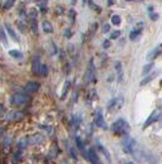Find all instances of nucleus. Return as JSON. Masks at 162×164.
<instances>
[{
  "instance_id": "nucleus-1",
  "label": "nucleus",
  "mask_w": 162,
  "mask_h": 164,
  "mask_svg": "<svg viewBox=\"0 0 162 164\" xmlns=\"http://www.w3.org/2000/svg\"><path fill=\"white\" fill-rule=\"evenodd\" d=\"M133 156L135 157L137 160L141 162V163H149V164H154L157 162V158L145 151H134Z\"/></svg>"
},
{
  "instance_id": "nucleus-2",
  "label": "nucleus",
  "mask_w": 162,
  "mask_h": 164,
  "mask_svg": "<svg viewBox=\"0 0 162 164\" xmlns=\"http://www.w3.org/2000/svg\"><path fill=\"white\" fill-rule=\"evenodd\" d=\"M111 130L113 131L115 134H118V135H123V134H125L127 131L129 130V124L124 120V119H117L113 124H112V126H111Z\"/></svg>"
},
{
  "instance_id": "nucleus-3",
  "label": "nucleus",
  "mask_w": 162,
  "mask_h": 164,
  "mask_svg": "<svg viewBox=\"0 0 162 164\" xmlns=\"http://www.w3.org/2000/svg\"><path fill=\"white\" fill-rule=\"evenodd\" d=\"M122 146H123V151L128 154H133L134 151H135V147H137V142L134 139L129 137V136H125L122 141Z\"/></svg>"
},
{
  "instance_id": "nucleus-4",
  "label": "nucleus",
  "mask_w": 162,
  "mask_h": 164,
  "mask_svg": "<svg viewBox=\"0 0 162 164\" xmlns=\"http://www.w3.org/2000/svg\"><path fill=\"white\" fill-rule=\"evenodd\" d=\"M28 101H29L28 95L24 94V93H21V92L12 94V97L10 98V102H11V104H14V105H23V104H26Z\"/></svg>"
},
{
  "instance_id": "nucleus-5",
  "label": "nucleus",
  "mask_w": 162,
  "mask_h": 164,
  "mask_svg": "<svg viewBox=\"0 0 162 164\" xmlns=\"http://www.w3.org/2000/svg\"><path fill=\"white\" fill-rule=\"evenodd\" d=\"M84 81L87 83L89 82H95V65H94V60L91 59L90 62H89V68L85 72V76H84Z\"/></svg>"
},
{
  "instance_id": "nucleus-6",
  "label": "nucleus",
  "mask_w": 162,
  "mask_h": 164,
  "mask_svg": "<svg viewBox=\"0 0 162 164\" xmlns=\"http://www.w3.org/2000/svg\"><path fill=\"white\" fill-rule=\"evenodd\" d=\"M123 105V97H116V98H112V99L107 103V109L109 110H118L121 109Z\"/></svg>"
},
{
  "instance_id": "nucleus-7",
  "label": "nucleus",
  "mask_w": 162,
  "mask_h": 164,
  "mask_svg": "<svg viewBox=\"0 0 162 164\" xmlns=\"http://www.w3.org/2000/svg\"><path fill=\"white\" fill-rule=\"evenodd\" d=\"M44 141V136L42 134H34V135H30L27 137V142L28 145L30 146H36V145H39Z\"/></svg>"
},
{
  "instance_id": "nucleus-8",
  "label": "nucleus",
  "mask_w": 162,
  "mask_h": 164,
  "mask_svg": "<svg viewBox=\"0 0 162 164\" xmlns=\"http://www.w3.org/2000/svg\"><path fill=\"white\" fill-rule=\"evenodd\" d=\"M22 118H23V113H21V112H15V110L8 112L6 115H5V119L9 120V121H17V120H21Z\"/></svg>"
},
{
  "instance_id": "nucleus-9",
  "label": "nucleus",
  "mask_w": 162,
  "mask_h": 164,
  "mask_svg": "<svg viewBox=\"0 0 162 164\" xmlns=\"http://www.w3.org/2000/svg\"><path fill=\"white\" fill-rule=\"evenodd\" d=\"M160 110H154L151 114H150V116L146 119V121L144 122V129H146V127H149L150 125H152L156 120H158V118H160Z\"/></svg>"
},
{
  "instance_id": "nucleus-10",
  "label": "nucleus",
  "mask_w": 162,
  "mask_h": 164,
  "mask_svg": "<svg viewBox=\"0 0 162 164\" xmlns=\"http://www.w3.org/2000/svg\"><path fill=\"white\" fill-rule=\"evenodd\" d=\"M39 88H40V85H39L38 82H36V81H30V82H28V83L26 85L24 91H26L27 93H36V92L39 91Z\"/></svg>"
},
{
  "instance_id": "nucleus-11",
  "label": "nucleus",
  "mask_w": 162,
  "mask_h": 164,
  "mask_svg": "<svg viewBox=\"0 0 162 164\" xmlns=\"http://www.w3.org/2000/svg\"><path fill=\"white\" fill-rule=\"evenodd\" d=\"M40 69H42V64H40V59L38 56H34L32 59V71L36 75H40Z\"/></svg>"
},
{
  "instance_id": "nucleus-12",
  "label": "nucleus",
  "mask_w": 162,
  "mask_h": 164,
  "mask_svg": "<svg viewBox=\"0 0 162 164\" xmlns=\"http://www.w3.org/2000/svg\"><path fill=\"white\" fill-rule=\"evenodd\" d=\"M95 125L98 126V127H101L103 130H106L107 129V125L104 121V118H103V114H101L100 110L96 113V115H95Z\"/></svg>"
},
{
  "instance_id": "nucleus-13",
  "label": "nucleus",
  "mask_w": 162,
  "mask_h": 164,
  "mask_svg": "<svg viewBox=\"0 0 162 164\" xmlns=\"http://www.w3.org/2000/svg\"><path fill=\"white\" fill-rule=\"evenodd\" d=\"M115 68H116L118 82H123V81H124V71H123V68H122L121 61H116V62H115Z\"/></svg>"
},
{
  "instance_id": "nucleus-14",
  "label": "nucleus",
  "mask_w": 162,
  "mask_h": 164,
  "mask_svg": "<svg viewBox=\"0 0 162 164\" xmlns=\"http://www.w3.org/2000/svg\"><path fill=\"white\" fill-rule=\"evenodd\" d=\"M161 54H162V44H158L156 48H154V49L149 53L148 59H149V60H155V59L158 58Z\"/></svg>"
},
{
  "instance_id": "nucleus-15",
  "label": "nucleus",
  "mask_w": 162,
  "mask_h": 164,
  "mask_svg": "<svg viewBox=\"0 0 162 164\" xmlns=\"http://www.w3.org/2000/svg\"><path fill=\"white\" fill-rule=\"evenodd\" d=\"M88 159L90 160L91 164H100V159H99V157H98V154H96L94 148H89V151H88Z\"/></svg>"
},
{
  "instance_id": "nucleus-16",
  "label": "nucleus",
  "mask_w": 162,
  "mask_h": 164,
  "mask_svg": "<svg viewBox=\"0 0 162 164\" xmlns=\"http://www.w3.org/2000/svg\"><path fill=\"white\" fill-rule=\"evenodd\" d=\"M76 145H77L78 151L82 153V156L84 158H88V153L85 152V147H84V143H83V141H82L81 137H76Z\"/></svg>"
},
{
  "instance_id": "nucleus-17",
  "label": "nucleus",
  "mask_w": 162,
  "mask_h": 164,
  "mask_svg": "<svg viewBox=\"0 0 162 164\" xmlns=\"http://www.w3.org/2000/svg\"><path fill=\"white\" fill-rule=\"evenodd\" d=\"M5 26V28H6V31H8V33H9V36L15 41V42H18L20 39H18V37H17V35H16V32L12 29V27L10 26V23H5L4 25Z\"/></svg>"
},
{
  "instance_id": "nucleus-18",
  "label": "nucleus",
  "mask_w": 162,
  "mask_h": 164,
  "mask_svg": "<svg viewBox=\"0 0 162 164\" xmlns=\"http://www.w3.org/2000/svg\"><path fill=\"white\" fill-rule=\"evenodd\" d=\"M96 147H98L99 152H101V153H103V154L105 156V158L107 159V162H109V163H111V156H110L109 151H107V149H106V148H105V147H104V146H103L101 143H99V142L96 143Z\"/></svg>"
},
{
  "instance_id": "nucleus-19",
  "label": "nucleus",
  "mask_w": 162,
  "mask_h": 164,
  "mask_svg": "<svg viewBox=\"0 0 162 164\" xmlns=\"http://www.w3.org/2000/svg\"><path fill=\"white\" fill-rule=\"evenodd\" d=\"M70 88H71V81L66 80V81H65V83H63V89H62V93H61V99H65V98H66Z\"/></svg>"
},
{
  "instance_id": "nucleus-20",
  "label": "nucleus",
  "mask_w": 162,
  "mask_h": 164,
  "mask_svg": "<svg viewBox=\"0 0 162 164\" xmlns=\"http://www.w3.org/2000/svg\"><path fill=\"white\" fill-rule=\"evenodd\" d=\"M43 29H44V32L45 33H52L54 32V27H52V25H51V22H49V21H43Z\"/></svg>"
},
{
  "instance_id": "nucleus-21",
  "label": "nucleus",
  "mask_w": 162,
  "mask_h": 164,
  "mask_svg": "<svg viewBox=\"0 0 162 164\" xmlns=\"http://www.w3.org/2000/svg\"><path fill=\"white\" fill-rule=\"evenodd\" d=\"M29 26H30V29L33 32L34 35L38 33V22H37V18H29Z\"/></svg>"
},
{
  "instance_id": "nucleus-22",
  "label": "nucleus",
  "mask_w": 162,
  "mask_h": 164,
  "mask_svg": "<svg viewBox=\"0 0 162 164\" xmlns=\"http://www.w3.org/2000/svg\"><path fill=\"white\" fill-rule=\"evenodd\" d=\"M157 75H158V71H157V72H152L151 75H149V76H146L145 79H143V80H141V82H140V85H141V86H144V85L149 83V82H150V81H151L154 77H156Z\"/></svg>"
},
{
  "instance_id": "nucleus-23",
  "label": "nucleus",
  "mask_w": 162,
  "mask_h": 164,
  "mask_svg": "<svg viewBox=\"0 0 162 164\" xmlns=\"http://www.w3.org/2000/svg\"><path fill=\"white\" fill-rule=\"evenodd\" d=\"M140 32H141V29H138V28L133 29V31L131 32V35H129V39H131V41H135V39L140 36Z\"/></svg>"
},
{
  "instance_id": "nucleus-24",
  "label": "nucleus",
  "mask_w": 162,
  "mask_h": 164,
  "mask_svg": "<svg viewBox=\"0 0 162 164\" xmlns=\"http://www.w3.org/2000/svg\"><path fill=\"white\" fill-rule=\"evenodd\" d=\"M9 54H10V56H12V58H15V59H21L23 55H22V53L20 52V50H16V49H14V50H10L9 52Z\"/></svg>"
},
{
  "instance_id": "nucleus-25",
  "label": "nucleus",
  "mask_w": 162,
  "mask_h": 164,
  "mask_svg": "<svg viewBox=\"0 0 162 164\" xmlns=\"http://www.w3.org/2000/svg\"><path fill=\"white\" fill-rule=\"evenodd\" d=\"M152 68H154V64H152V62H149V64H146L145 66L143 68V75L145 76L146 74H149V72L152 70Z\"/></svg>"
},
{
  "instance_id": "nucleus-26",
  "label": "nucleus",
  "mask_w": 162,
  "mask_h": 164,
  "mask_svg": "<svg viewBox=\"0 0 162 164\" xmlns=\"http://www.w3.org/2000/svg\"><path fill=\"white\" fill-rule=\"evenodd\" d=\"M21 158H22V151L21 149H18L15 154H14V157H12V160H14V163L16 164V163H18L20 160H21Z\"/></svg>"
},
{
  "instance_id": "nucleus-27",
  "label": "nucleus",
  "mask_w": 162,
  "mask_h": 164,
  "mask_svg": "<svg viewBox=\"0 0 162 164\" xmlns=\"http://www.w3.org/2000/svg\"><path fill=\"white\" fill-rule=\"evenodd\" d=\"M15 2H16V0H6V2L4 3V5H3V9H4V10H9L10 8L14 6Z\"/></svg>"
},
{
  "instance_id": "nucleus-28",
  "label": "nucleus",
  "mask_w": 162,
  "mask_h": 164,
  "mask_svg": "<svg viewBox=\"0 0 162 164\" xmlns=\"http://www.w3.org/2000/svg\"><path fill=\"white\" fill-rule=\"evenodd\" d=\"M28 16H29V18H37V16H38V11H37V9H34V8L29 9V11H28Z\"/></svg>"
},
{
  "instance_id": "nucleus-29",
  "label": "nucleus",
  "mask_w": 162,
  "mask_h": 164,
  "mask_svg": "<svg viewBox=\"0 0 162 164\" xmlns=\"http://www.w3.org/2000/svg\"><path fill=\"white\" fill-rule=\"evenodd\" d=\"M48 72H49V69H48V65L43 64V65H42V69H40V75H42L43 77H46V76H48Z\"/></svg>"
},
{
  "instance_id": "nucleus-30",
  "label": "nucleus",
  "mask_w": 162,
  "mask_h": 164,
  "mask_svg": "<svg viewBox=\"0 0 162 164\" xmlns=\"http://www.w3.org/2000/svg\"><path fill=\"white\" fill-rule=\"evenodd\" d=\"M68 18L71 21V23H75V20H76V11L73 9H70L68 10Z\"/></svg>"
},
{
  "instance_id": "nucleus-31",
  "label": "nucleus",
  "mask_w": 162,
  "mask_h": 164,
  "mask_svg": "<svg viewBox=\"0 0 162 164\" xmlns=\"http://www.w3.org/2000/svg\"><path fill=\"white\" fill-rule=\"evenodd\" d=\"M111 22H112V25L118 26V25L121 23V17H119L118 15H113V16L111 17Z\"/></svg>"
},
{
  "instance_id": "nucleus-32",
  "label": "nucleus",
  "mask_w": 162,
  "mask_h": 164,
  "mask_svg": "<svg viewBox=\"0 0 162 164\" xmlns=\"http://www.w3.org/2000/svg\"><path fill=\"white\" fill-rule=\"evenodd\" d=\"M28 145V142H27V139H24V140H21L20 142H18V149H21V151H23L24 148H26V146Z\"/></svg>"
},
{
  "instance_id": "nucleus-33",
  "label": "nucleus",
  "mask_w": 162,
  "mask_h": 164,
  "mask_svg": "<svg viewBox=\"0 0 162 164\" xmlns=\"http://www.w3.org/2000/svg\"><path fill=\"white\" fill-rule=\"evenodd\" d=\"M96 27H98V23H93V25H91L90 31H89V35H88V39L93 37V35H94V32H95V28H96Z\"/></svg>"
},
{
  "instance_id": "nucleus-34",
  "label": "nucleus",
  "mask_w": 162,
  "mask_h": 164,
  "mask_svg": "<svg viewBox=\"0 0 162 164\" xmlns=\"http://www.w3.org/2000/svg\"><path fill=\"white\" fill-rule=\"evenodd\" d=\"M39 127H40V129H43V130H45L46 132H48V134H50V135L52 134V127H51V126H48V125H40Z\"/></svg>"
},
{
  "instance_id": "nucleus-35",
  "label": "nucleus",
  "mask_w": 162,
  "mask_h": 164,
  "mask_svg": "<svg viewBox=\"0 0 162 164\" xmlns=\"http://www.w3.org/2000/svg\"><path fill=\"white\" fill-rule=\"evenodd\" d=\"M119 36H121V31H115V32H112V33H111L110 39H117Z\"/></svg>"
},
{
  "instance_id": "nucleus-36",
  "label": "nucleus",
  "mask_w": 162,
  "mask_h": 164,
  "mask_svg": "<svg viewBox=\"0 0 162 164\" xmlns=\"http://www.w3.org/2000/svg\"><path fill=\"white\" fill-rule=\"evenodd\" d=\"M68 152H70V154H71L72 159H77V154H76V151H75V148H73V147L68 146Z\"/></svg>"
},
{
  "instance_id": "nucleus-37",
  "label": "nucleus",
  "mask_w": 162,
  "mask_h": 164,
  "mask_svg": "<svg viewBox=\"0 0 162 164\" xmlns=\"http://www.w3.org/2000/svg\"><path fill=\"white\" fill-rule=\"evenodd\" d=\"M63 36H65V38H71V37H72V31H71V28H67L66 31H65Z\"/></svg>"
},
{
  "instance_id": "nucleus-38",
  "label": "nucleus",
  "mask_w": 162,
  "mask_h": 164,
  "mask_svg": "<svg viewBox=\"0 0 162 164\" xmlns=\"http://www.w3.org/2000/svg\"><path fill=\"white\" fill-rule=\"evenodd\" d=\"M0 35H2V41H3V43L6 44L8 41H6V36H5V31H4V28H2V31H0Z\"/></svg>"
},
{
  "instance_id": "nucleus-39",
  "label": "nucleus",
  "mask_w": 162,
  "mask_h": 164,
  "mask_svg": "<svg viewBox=\"0 0 162 164\" xmlns=\"http://www.w3.org/2000/svg\"><path fill=\"white\" fill-rule=\"evenodd\" d=\"M110 29H111V26L109 23H105L103 26V33H107V32H110Z\"/></svg>"
},
{
  "instance_id": "nucleus-40",
  "label": "nucleus",
  "mask_w": 162,
  "mask_h": 164,
  "mask_svg": "<svg viewBox=\"0 0 162 164\" xmlns=\"http://www.w3.org/2000/svg\"><path fill=\"white\" fill-rule=\"evenodd\" d=\"M17 26H18V28H21V32H22V33H24V29H26V26L23 25V22H17Z\"/></svg>"
},
{
  "instance_id": "nucleus-41",
  "label": "nucleus",
  "mask_w": 162,
  "mask_h": 164,
  "mask_svg": "<svg viewBox=\"0 0 162 164\" xmlns=\"http://www.w3.org/2000/svg\"><path fill=\"white\" fill-rule=\"evenodd\" d=\"M110 45H111V42L110 41H105L104 43H103V47H104V49H107V48H110Z\"/></svg>"
},
{
  "instance_id": "nucleus-42",
  "label": "nucleus",
  "mask_w": 162,
  "mask_h": 164,
  "mask_svg": "<svg viewBox=\"0 0 162 164\" xmlns=\"http://www.w3.org/2000/svg\"><path fill=\"white\" fill-rule=\"evenodd\" d=\"M150 17H151L154 21H156V20L158 18V15H157V14H150Z\"/></svg>"
},
{
  "instance_id": "nucleus-43",
  "label": "nucleus",
  "mask_w": 162,
  "mask_h": 164,
  "mask_svg": "<svg viewBox=\"0 0 162 164\" xmlns=\"http://www.w3.org/2000/svg\"><path fill=\"white\" fill-rule=\"evenodd\" d=\"M115 4V0H107V5L109 6H112Z\"/></svg>"
},
{
  "instance_id": "nucleus-44",
  "label": "nucleus",
  "mask_w": 162,
  "mask_h": 164,
  "mask_svg": "<svg viewBox=\"0 0 162 164\" xmlns=\"http://www.w3.org/2000/svg\"><path fill=\"white\" fill-rule=\"evenodd\" d=\"M56 11H57V12L61 15V14H62V8H61V6H60V8L57 6V8H56Z\"/></svg>"
},
{
  "instance_id": "nucleus-45",
  "label": "nucleus",
  "mask_w": 162,
  "mask_h": 164,
  "mask_svg": "<svg viewBox=\"0 0 162 164\" xmlns=\"http://www.w3.org/2000/svg\"><path fill=\"white\" fill-rule=\"evenodd\" d=\"M37 3H43V2H46V0H36Z\"/></svg>"
},
{
  "instance_id": "nucleus-46",
  "label": "nucleus",
  "mask_w": 162,
  "mask_h": 164,
  "mask_svg": "<svg viewBox=\"0 0 162 164\" xmlns=\"http://www.w3.org/2000/svg\"><path fill=\"white\" fill-rule=\"evenodd\" d=\"M71 3H72V4H73V5H75V4H76V3H77V0H71Z\"/></svg>"
},
{
  "instance_id": "nucleus-47",
  "label": "nucleus",
  "mask_w": 162,
  "mask_h": 164,
  "mask_svg": "<svg viewBox=\"0 0 162 164\" xmlns=\"http://www.w3.org/2000/svg\"><path fill=\"white\" fill-rule=\"evenodd\" d=\"M82 3H83V5H85L87 4V0H82Z\"/></svg>"
},
{
  "instance_id": "nucleus-48",
  "label": "nucleus",
  "mask_w": 162,
  "mask_h": 164,
  "mask_svg": "<svg viewBox=\"0 0 162 164\" xmlns=\"http://www.w3.org/2000/svg\"><path fill=\"white\" fill-rule=\"evenodd\" d=\"M127 2H135V0H127Z\"/></svg>"
}]
</instances>
